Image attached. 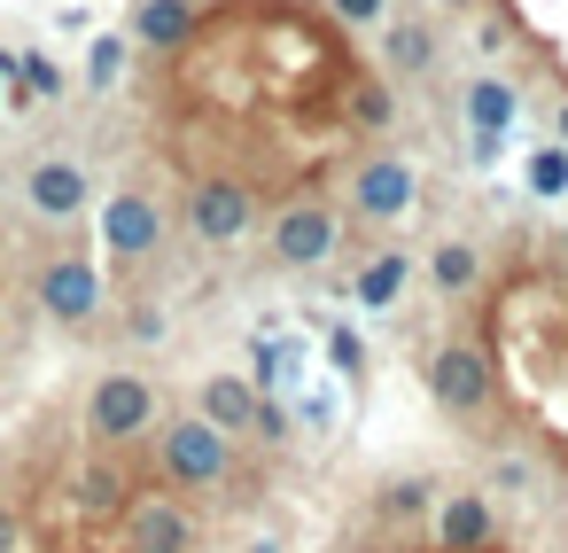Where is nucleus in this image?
Returning a JSON list of instances; mask_svg holds the SVG:
<instances>
[{
	"mask_svg": "<svg viewBox=\"0 0 568 553\" xmlns=\"http://www.w3.org/2000/svg\"><path fill=\"white\" fill-rule=\"evenodd\" d=\"M133 63L149 149L172 164V180L219 172L273 211L296 195H335L366 157L351 133L366 48L327 0H203L172 48Z\"/></svg>",
	"mask_w": 568,
	"mask_h": 553,
	"instance_id": "nucleus-1",
	"label": "nucleus"
},
{
	"mask_svg": "<svg viewBox=\"0 0 568 553\" xmlns=\"http://www.w3.org/2000/svg\"><path fill=\"white\" fill-rule=\"evenodd\" d=\"M164 242H172V219H164V203H156V188H110V203H102V258H110V273H118V289H110V304H125L156 265H164Z\"/></svg>",
	"mask_w": 568,
	"mask_h": 553,
	"instance_id": "nucleus-2",
	"label": "nucleus"
},
{
	"mask_svg": "<svg viewBox=\"0 0 568 553\" xmlns=\"http://www.w3.org/2000/svg\"><path fill=\"white\" fill-rule=\"evenodd\" d=\"M32 296H40V312H48L55 328H71V335H94V328H102L110 289H102V265H94V250L79 242V227H55V250L40 258Z\"/></svg>",
	"mask_w": 568,
	"mask_h": 553,
	"instance_id": "nucleus-3",
	"label": "nucleus"
},
{
	"mask_svg": "<svg viewBox=\"0 0 568 553\" xmlns=\"http://www.w3.org/2000/svg\"><path fill=\"white\" fill-rule=\"evenodd\" d=\"M420 366H428V398H436L459 429H490V421H498V382H490V351H483L475 328L436 335Z\"/></svg>",
	"mask_w": 568,
	"mask_h": 553,
	"instance_id": "nucleus-4",
	"label": "nucleus"
},
{
	"mask_svg": "<svg viewBox=\"0 0 568 553\" xmlns=\"http://www.w3.org/2000/svg\"><path fill=\"white\" fill-rule=\"evenodd\" d=\"M257 234H265V265H273V273H320V265L343 250L351 219H343L335 195H296V203H273V211L257 219Z\"/></svg>",
	"mask_w": 568,
	"mask_h": 553,
	"instance_id": "nucleus-5",
	"label": "nucleus"
},
{
	"mask_svg": "<svg viewBox=\"0 0 568 553\" xmlns=\"http://www.w3.org/2000/svg\"><path fill=\"white\" fill-rule=\"evenodd\" d=\"M149 452H156V483H172V491H219L226 467H234V436L211 429L195 405L172 413V421H156L149 429Z\"/></svg>",
	"mask_w": 568,
	"mask_h": 553,
	"instance_id": "nucleus-6",
	"label": "nucleus"
},
{
	"mask_svg": "<svg viewBox=\"0 0 568 553\" xmlns=\"http://www.w3.org/2000/svg\"><path fill=\"white\" fill-rule=\"evenodd\" d=\"M172 195H180V227H187V242L211 250V258L242 250V242L257 234V219H265V203H257L250 188L219 180V172H203V180H172Z\"/></svg>",
	"mask_w": 568,
	"mask_h": 553,
	"instance_id": "nucleus-7",
	"label": "nucleus"
},
{
	"mask_svg": "<svg viewBox=\"0 0 568 553\" xmlns=\"http://www.w3.org/2000/svg\"><path fill=\"white\" fill-rule=\"evenodd\" d=\"M87 444H110V452H133L156 421H164V398H156V374H141V366H110V374H94V390H87Z\"/></svg>",
	"mask_w": 568,
	"mask_h": 553,
	"instance_id": "nucleus-8",
	"label": "nucleus"
},
{
	"mask_svg": "<svg viewBox=\"0 0 568 553\" xmlns=\"http://www.w3.org/2000/svg\"><path fill=\"white\" fill-rule=\"evenodd\" d=\"M343 219L358 227V234H382V227H397L405 211H413V195H420V172L397 157V149H366L351 172H343Z\"/></svg>",
	"mask_w": 568,
	"mask_h": 553,
	"instance_id": "nucleus-9",
	"label": "nucleus"
},
{
	"mask_svg": "<svg viewBox=\"0 0 568 553\" xmlns=\"http://www.w3.org/2000/svg\"><path fill=\"white\" fill-rule=\"evenodd\" d=\"M498 537H506V522H498V499L483 483H452L428 499V545L436 553H490Z\"/></svg>",
	"mask_w": 568,
	"mask_h": 553,
	"instance_id": "nucleus-10",
	"label": "nucleus"
},
{
	"mask_svg": "<svg viewBox=\"0 0 568 553\" xmlns=\"http://www.w3.org/2000/svg\"><path fill=\"white\" fill-rule=\"evenodd\" d=\"M195 537H203V522L172 483H149L125 506V553H195Z\"/></svg>",
	"mask_w": 568,
	"mask_h": 553,
	"instance_id": "nucleus-11",
	"label": "nucleus"
},
{
	"mask_svg": "<svg viewBox=\"0 0 568 553\" xmlns=\"http://www.w3.org/2000/svg\"><path fill=\"white\" fill-rule=\"evenodd\" d=\"M24 203H32L40 227H79L87 203H94V180H87V164H71V157H32V164H24Z\"/></svg>",
	"mask_w": 568,
	"mask_h": 553,
	"instance_id": "nucleus-12",
	"label": "nucleus"
},
{
	"mask_svg": "<svg viewBox=\"0 0 568 553\" xmlns=\"http://www.w3.org/2000/svg\"><path fill=\"white\" fill-rule=\"evenodd\" d=\"M71 499H79L87 514H125V506L141 499V483H133V452L94 444V452L71 467Z\"/></svg>",
	"mask_w": 568,
	"mask_h": 553,
	"instance_id": "nucleus-13",
	"label": "nucleus"
},
{
	"mask_svg": "<svg viewBox=\"0 0 568 553\" xmlns=\"http://www.w3.org/2000/svg\"><path fill=\"white\" fill-rule=\"evenodd\" d=\"M257 398H265V390H257L250 374H203V390H195V413L242 444V436L257 429Z\"/></svg>",
	"mask_w": 568,
	"mask_h": 553,
	"instance_id": "nucleus-14",
	"label": "nucleus"
},
{
	"mask_svg": "<svg viewBox=\"0 0 568 553\" xmlns=\"http://www.w3.org/2000/svg\"><path fill=\"white\" fill-rule=\"evenodd\" d=\"M428 63H436V24L428 17H389L382 24V79H428Z\"/></svg>",
	"mask_w": 568,
	"mask_h": 553,
	"instance_id": "nucleus-15",
	"label": "nucleus"
},
{
	"mask_svg": "<svg viewBox=\"0 0 568 553\" xmlns=\"http://www.w3.org/2000/svg\"><path fill=\"white\" fill-rule=\"evenodd\" d=\"M428 289H436V304H467V296L483 289V250H475L467 234L428 242Z\"/></svg>",
	"mask_w": 568,
	"mask_h": 553,
	"instance_id": "nucleus-16",
	"label": "nucleus"
},
{
	"mask_svg": "<svg viewBox=\"0 0 568 553\" xmlns=\"http://www.w3.org/2000/svg\"><path fill=\"white\" fill-rule=\"evenodd\" d=\"M405 281H413V250H366V265L351 273V296H358L366 312H397Z\"/></svg>",
	"mask_w": 568,
	"mask_h": 553,
	"instance_id": "nucleus-17",
	"label": "nucleus"
},
{
	"mask_svg": "<svg viewBox=\"0 0 568 553\" xmlns=\"http://www.w3.org/2000/svg\"><path fill=\"white\" fill-rule=\"evenodd\" d=\"M389 125H397V79H382V71L366 63V79L351 87V133H358L366 149H382Z\"/></svg>",
	"mask_w": 568,
	"mask_h": 553,
	"instance_id": "nucleus-18",
	"label": "nucleus"
},
{
	"mask_svg": "<svg viewBox=\"0 0 568 553\" xmlns=\"http://www.w3.org/2000/svg\"><path fill=\"white\" fill-rule=\"evenodd\" d=\"M506 118H514V87H506V79H475V87H467V125H475V149H490V141L506 133Z\"/></svg>",
	"mask_w": 568,
	"mask_h": 553,
	"instance_id": "nucleus-19",
	"label": "nucleus"
},
{
	"mask_svg": "<svg viewBox=\"0 0 568 553\" xmlns=\"http://www.w3.org/2000/svg\"><path fill=\"white\" fill-rule=\"evenodd\" d=\"M125 63H133V40H125V32H102V40H94V56H87V87H94V94H110V87L125 79Z\"/></svg>",
	"mask_w": 568,
	"mask_h": 553,
	"instance_id": "nucleus-20",
	"label": "nucleus"
},
{
	"mask_svg": "<svg viewBox=\"0 0 568 553\" xmlns=\"http://www.w3.org/2000/svg\"><path fill=\"white\" fill-rule=\"evenodd\" d=\"M428 499H436L428 475H397V483H382V522H413V514H428Z\"/></svg>",
	"mask_w": 568,
	"mask_h": 553,
	"instance_id": "nucleus-21",
	"label": "nucleus"
},
{
	"mask_svg": "<svg viewBox=\"0 0 568 553\" xmlns=\"http://www.w3.org/2000/svg\"><path fill=\"white\" fill-rule=\"evenodd\" d=\"M529 188H537V195H568V149H560V141L529 157Z\"/></svg>",
	"mask_w": 568,
	"mask_h": 553,
	"instance_id": "nucleus-22",
	"label": "nucleus"
},
{
	"mask_svg": "<svg viewBox=\"0 0 568 553\" xmlns=\"http://www.w3.org/2000/svg\"><path fill=\"white\" fill-rule=\"evenodd\" d=\"M327 9H335L351 32H366V24H389V0H327Z\"/></svg>",
	"mask_w": 568,
	"mask_h": 553,
	"instance_id": "nucleus-23",
	"label": "nucleus"
},
{
	"mask_svg": "<svg viewBox=\"0 0 568 553\" xmlns=\"http://www.w3.org/2000/svg\"><path fill=\"white\" fill-rule=\"evenodd\" d=\"M490 483H498V491H529V483H537V467H529V460H506V452H498ZM498 491H490V499H498Z\"/></svg>",
	"mask_w": 568,
	"mask_h": 553,
	"instance_id": "nucleus-24",
	"label": "nucleus"
},
{
	"mask_svg": "<svg viewBox=\"0 0 568 553\" xmlns=\"http://www.w3.org/2000/svg\"><path fill=\"white\" fill-rule=\"evenodd\" d=\"M0 553H24V514L0 499Z\"/></svg>",
	"mask_w": 568,
	"mask_h": 553,
	"instance_id": "nucleus-25",
	"label": "nucleus"
},
{
	"mask_svg": "<svg viewBox=\"0 0 568 553\" xmlns=\"http://www.w3.org/2000/svg\"><path fill=\"white\" fill-rule=\"evenodd\" d=\"M552 141H560V149H568V94H560V102H552Z\"/></svg>",
	"mask_w": 568,
	"mask_h": 553,
	"instance_id": "nucleus-26",
	"label": "nucleus"
},
{
	"mask_svg": "<svg viewBox=\"0 0 568 553\" xmlns=\"http://www.w3.org/2000/svg\"><path fill=\"white\" fill-rule=\"evenodd\" d=\"M552 250H560V258H568V211H560V227H552Z\"/></svg>",
	"mask_w": 568,
	"mask_h": 553,
	"instance_id": "nucleus-27",
	"label": "nucleus"
},
{
	"mask_svg": "<svg viewBox=\"0 0 568 553\" xmlns=\"http://www.w3.org/2000/svg\"><path fill=\"white\" fill-rule=\"evenodd\" d=\"M444 9H452V17H467V9H483V0H444Z\"/></svg>",
	"mask_w": 568,
	"mask_h": 553,
	"instance_id": "nucleus-28",
	"label": "nucleus"
},
{
	"mask_svg": "<svg viewBox=\"0 0 568 553\" xmlns=\"http://www.w3.org/2000/svg\"><path fill=\"white\" fill-rule=\"evenodd\" d=\"M242 553H281V545H273V537H257V545H242Z\"/></svg>",
	"mask_w": 568,
	"mask_h": 553,
	"instance_id": "nucleus-29",
	"label": "nucleus"
},
{
	"mask_svg": "<svg viewBox=\"0 0 568 553\" xmlns=\"http://www.w3.org/2000/svg\"><path fill=\"white\" fill-rule=\"evenodd\" d=\"M0 359H9V328H0Z\"/></svg>",
	"mask_w": 568,
	"mask_h": 553,
	"instance_id": "nucleus-30",
	"label": "nucleus"
}]
</instances>
